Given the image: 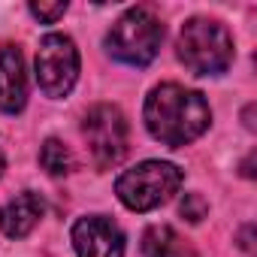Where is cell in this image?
<instances>
[{"label": "cell", "instance_id": "cell-4", "mask_svg": "<svg viewBox=\"0 0 257 257\" xmlns=\"http://www.w3.org/2000/svg\"><path fill=\"white\" fill-rule=\"evenodd\" d=\"M182 188V170L167 161H143L115 182L118 200L131 212H152Z\"/></svg>", "mask_w": 257, "mask_h": 257}, {"label": "cell", "instance_id": "cell-3", "mask_svg": "<svg viewBox=\"0 0 257 257\" xmlns=\"http://www.w3.org/2000/svg\"><path fill=\"white\" fill-rule=\"evenodd\" d=\"M161 40H164L161 19L146 7H134L106 34V49L115 61L127 64V67H146L158 58Z\"/></svg>", "mask_w": 257, "mask_h": 257}, {"label": "cell", "instance_id": "cell-10", "mask_svg": "<svg viewBox=\"0 0 257 257\" xmlns=\"http://www.w3.org/2000/svg\"><path fill=\"white\" fill-rule=\"evenodd\" d=\"M143 257H197V251L170 224H152L143 233Z\"/></svg>", "mask_w": 257, "mask_h": 257}, {"label": "cell", "instance_id": "cell-13", "mask_svg": "<svg viewBox=\"0 0 257 257\" xmlns=\"http://www.w3.org/2000/svg\"><path fill=\"white\" fill-rule=\"evenodd\" d=\"M31 13H34L40 22L55 25V22L67 13V4H64V0H61V4H31Z\"/></svg>", "mask_w": 257, "mask_h": 257}, {"label": "cell", "instance_id": "cell-5", "mask_svg": "<svg viewBox=\"0 0 257 257\" xmlns=\"http://www.w3.org/2000/svg\"><path fill=\"white\" fill-rule=\"evenodd\" d=\"M82 137L88 143V152L97 164V170H112L127 155V121L118 106L100 103L88 109L82 121Z\"/></svg>", "mask_w": 257, "mask_h": 257}, {"label": "cell", "instance_id": "cell-2", "mask_svg": "<svg viewBox=\"0 0 257 257\" xmlns=\"http://www.w3.org/2000/svg\"><path fill=\"white\" fill-rule=\"evenodd\" d=\"M179 61L194 76H221L233 64V37L218 19H188L176 43Z\"/></svg>", "mask_w": 257, "mask_h": 257}, {"label": "cell", "instance_id": "cell-9", "mask_svg": "<svg viewBox=\"0 0 257 257\" xmlns=\"http://www.w3.org/2000/svg\"><path fill=\"white\" fill-rule=\"evenodd\" d=\"M43 215H46V200L34 191H25L0 209V230L10 239H25L40 224Z\"/></svg>", "mask_w": 257, "mask_h": 257}, {"label": "cell", "instance_id": "cell-6", "mask_svg": "<svg viewBox=\"0 0 257 257\" xmlns=\"http://www.w3.org/2000/svg\"><path fill=\"white\" fill-rule=\"evenodd\" d=\"M79 79V49L67 34H46L37 49V82L40 91L52 100H61L73 91Z\"/></svg>", "mask_w": 257, "mask_h": 257}, {"label": "cell", "instance_id": "cell-11", "mask_svg": "<svg viewBox=\"0 0 257 257\" xmlns=\"http://www.w3.org/2000/svg\"><path fill=\"white\" fill-rule=\"evenodd\" d=\"M40 164H43V170L49 173V176H67L70 173V167H73V155H70V149L61 143V140H46L43 143V149H40Z\"/></svg>", "mask_w": 257, "mask_h": 257}, {"label": "cell", "instance_id": "cell-1", "mask_svg": "<svg viewBox=\"0 0 257 257\" xmlns=\"http://www.w3.org/2000/svg\"><path fill=\"white\" fill-rule=\"evenodd\" d=\"M143 118H146L149 134L158 143H164L170 149H182L209 131L212 109L200 91L167 82V85H158L146 97Z\"/></svg>", "mask_w": 257, "mask_h": 257}, {"label": "cell", "instance_id": "cell-14", "mask_svg": "<svg viewBox=\"0 0 257 257\" xmlns=\"http://www.w3.org/2000/svg\"><path fill=\"white\" fill-rule=\"evenodd\" d=\"M0 173H4V152H0Z\"/></svg>", "mask_w": 257, "mask_h": 257}, {"label": "cell", "instance_id": "cell-8", "mask_svg": "<svg viewBox=\"0 0 257 257\" xmlns=\"http://www.w3.org/2000/svg\"><path fill=\"white\" fill-rule=\"evenodd\" d=\"M28 103L25 58L16 46H0V112L16 115Z\"/></svg>", "mask_w": 257, "mask_h": 257}, {"label": "cell", "instance_id": "cell-7", "mask_svg": "<svg viewBox=\"0 0 257 257\" xmlns=\"http://www.w3.org/2000/svg\"><path fill=\"white\" fill-rule=\"evenodd\" d=\"M73 248L79 257H124V233L112 218L88 215L73 227Z\"/></svg>", "mask_w": 257, "mask_h": 257}, {"label": "cell", "instance_id": "cell-12", "mask_svg": "<svg viewBox=\"0 0 257 257\" xmlns=\"http://www.w3.org/2000/svg\"><path fill=\"white\" fill-rule=\"evenodd\" d=\"M179 212L191 221V224H197V221H203L206 218V212H209V206H206V200L200 197V194H185L182 197V206H179Z\"/></svg>", "mask_w": 257, "mask_h": 257}]
</instances>
